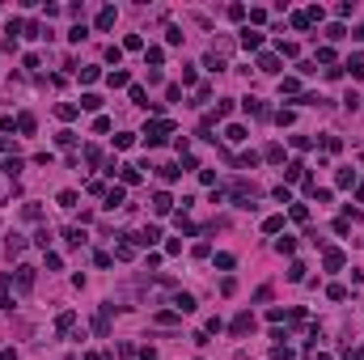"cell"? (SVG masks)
<instances>
[{"instance_id":"ffe728a7","label":"cell","mask_w":364,"mask_h":360,"mask_svg":"<svg viewBox=\"0 0 364 360\" xmlns=\"http://www.w3.org/2000/svg\"><path fill=\"white\" fill-rule=\"evenodd\" d=\"M237 165H241V169H254V165H259V153H241Z\"/></svg>"},{"instance_id":"9a60e30c","label":"cell","mask_w":364,"mask_h":360,"mask_svg":"<svg viewBox=\"0 0 364 360\" xmlns=\"http://www.w3.org/2000/svg\"><path fill=\"white\" fill-rule=\"evenodd\" d=\"M119 203H123V187H110L106 191V208H119Z\"/></svg>"},{"instance_id":"f1b7e54d","label":"cell","mask_w":364,"mask_h":360,"mask_svg":"<svg viewBox=\"0 0 364 360\" xmlns=\"http://www.w3.org/2000/svg\"><path fill=\"white\" fill-rule=\"evenodd\" d=\"M225 136H229V140H233V144H241V140H246V127H237V123H233V127H229V131H225Z\"/></svg>"},{"instance_id":"d590c367","label":"cell","mask_w":364,"mask_h":360,"mask_svg":"<svg viewBox=\"0 0 364 360\" xmlns=\"http://www.w3.org/2000/svg\"><path fill=\"white\" fill-rule=\"evenodd\" d=\"M178 174H182V169H178V165H161V178H165V182H174Z\"/></svg>"},{"instance_id":"277c9868","label":"cell","mask_w":364,"mask_h":360,"mask_svg":"<svg viewBox=\"0 0 364 360\" xmlns=\"http://www.w3.org/2000/svg\"><path fill=\"white\" fill-rule=\"evenodd\" d=\"M174 305H178V314H195V296L191 293H174Z\"/></svg>"},{"instance_id":"4316f807","label":"cell","mask_w":364,"mask_h":360,"mask_svg":"<svg viewBox=\"0 0 364 360\" xmlns=\"http://www.w3.org/2000/svg\"><path fill=\"white\" fill-rule=\"evenodd\" d=\"M34 246H42V250H47V246H51V229H38V233H34Z\"/></svg>"},{"instance_id":"7a4b0ae2","label":"cell","mask_w":364,"mask_h":360,"mask_svg":"<svg viewBox=\"0 0 364 360\" xmlns=\"http://www.w3.org/2000/svg\"><path fill=\"white\" fill-rule=\"evenodd\" d=\"M250 330H254V314H237V318H233V335H250Z\"/></svg>"},{"instance_id":"f546056e","label":"cell","mask_w":364,"mask_h":360,"mask_svg":"<svg viewBox=\"0 0 364 360\" xmlns=\"http://www.w3.org/2000/svg\"><path fill=\"white\" fill-rule=\"evenodd\" d=\"M60 208H76V191H60Z\"/></svg>"},{"instance_id":"d4e9b609","label":"cell","mask_w":364,"mask_h":360,"mask_svg":"<svg viewBox=\"0 0 364 360\" xmlns=\"http://www.w3.org/2000/svg\"><path fill=\"white\" fill-rule=\"evenodd\" d=\"M271 356H275V360H292V348H288V343H275V348H271Z\"/></svg>"},{"instance_id":"5b68a950","label":"cell","mask_w":364,"mask_h":360,"mask_svg":"<svg viewBox=\"0 0 364 360\" xmlns=\"http://www.w3.org/2000/svg\"><path fill=\"white\" fill-rule=\"evenodd\" d=\"M169 208H174V199H169L165 191H157V195H153V212H157V216H165Z\"/></svg>"},{"instance_id":"e575fe53","label":"cell","mask_w":364,"mask_h":360,"mask_svg":"<svg viewBox=\"0 0 364 360\" xmlns=\"http://www.w3.org/2000/svg\"><path fill=\"white\" fill-rule=\"evenodd\" d=\"M55 110H60V119H76V106H72V102H64V106H55Z\"/></svg>"},{"instance_id":"30bf717a","label":"cell","mask_w":364,"mask_h":360,"mask_svg":"<svg viewBox=\"0 0 364 360\" xmlns=\"http://www.w3.org/2000/svg\"><path fill=\"white\" fill-rule=\"evenodd\" d=\"M259 72H280V60L275 55H259Z\"/></svg>"},{"instance_id":"8992f818","label":"cell","mask_w":364,"mask_h":360,"mask_svg":"<svg viewBox=\"0 0 364 360\" xmlns=\"http://www.w3.org/2000/svg\"><path fill=\"white\" fill-rule=\"evenodd\" d=\"M241 47H246V51H254V47H263V34H259V30H250V26H246V30H241Z\"/></svg>"},{"instance_id":"484cf974","label":"cell","mask_w":364,"mask_h":360,"mask_svg":"<svg viewBox=\"0 0 364 360\" xmlns=\"http://www.w3.org/2000/svg\"><path fill=\"white\" fill-rule=\"evenodd\" d=\"M347 68H352V76H364V55H352V60H347Z\"/></svg>"},{"instance_id":"7402d4cb","label":"cell","mask_w":364,"mask_h":360,"mask_svg":"<svg viewBox=\"0 0 364 360\" xmlns=\"http://www.w3.org/2000/svg\"><path fill=\"white\" fill-rule=\"evenodd\" d=\"M98 106H102V98H98V94H85V98H81V110H98Z\"/></svg>"},{"instance_id":"e0dca14e","label":"cell","mask_w":364,"mask_h":360,"mask_svg":"<svg viewBox=\"0 0 364 360\" xmlns=\"http://www.w3.org/2000/svg\"><path fill=\"white\" fill-rule=\"evenodd\" d=\"M132 102H135V106H144V110H148V106H153V102H148V94H144V89H140V85H132Z\"/></svg>"},{"instance_id":"83f0119b","label":"cell","mask_w":364,"mask_h":360,"mask_svg":"<svg viewBox=\"0 0 364 360\" xmlns=\"http://www.w3.org/2000/svg\"><path fill=\"white\" fill-rule=\"evenodd\" d=\"M343 34H347V30H343V26H339V21H334V26H326V38H331V42H339V38H343Z\"/></svg>"},{"instance_id":"2e32d148","label":"cell","mask_w":364,"mask_h":360,"mask_svg":"<svg viewBox=\"0 0 364 360\" xmlns=\"http://www.w3.org/2000/svg\"><path fill=\"white\" fill-rule=\"evenodd\" d=\"M339 267H343V254H339V250H326V271H339Z\"/></svg>"},{"instance_id":"6da1fadb","label":"cell","mask_w":364,"mask_h":360,"mask_svg":"<svg viewBox=\"0 0 364 360\" xmlns=\"http://www.w3.org/2000/svg\"><path fill=\"white\" fill-rule=\"evenodd\" d=\"M165 136H169V123H148V127H144V144H148V148H157Z\"/></svg>"},{"instance_id":"ac0fdd59","label":"cell","mask_w":364,"mask_h":360,"mask_svg":"<svg viewBox=\"0 0 364 360\" xmlns=\"http://www.w3.org/2000/svg\"><path fill=\"white\" fill-rule=\"evenodd\" d=\"M119 169H123V182H127V187L140 182V169H135V165H119Z\"/></svg>"},{"instance_id":"1f68e13d","label":"cell","mask_w":364,"mask_h":360,"mask_svg":"<svg viewBox=\"0 0 364 360\" xmlns=\"http://www.w3.org/2000/svg\"><path fill=\"white\" fill-rule=\"evenodd\" d=\"M275 250H280V254H292V250H297V242H292V237H280V242H275Z\"/></svg>"},{"instance_id":"603a6c76","label":"cell","mask_w":364,"mask_h":360,"mask_svg":"<svg viewBox=\"0 0 364 360\" xmlns=\"http://www.w3.org/2000/svg\"><path fill=\"white\" fill-rule=\"evenodd\" d=\"M263 229H267V233H280V229H284V216H267V221H263Z\"/></svg>"},{"instance_id":"cb8c5ba5","label":"cell","mask_w":364,"mask_h":360,"mask_svg":"<svg viewBox=\"0 0 364 360\" xmlns=\"http://www.w3.org/2000/svg\"><path fill=\"white\" fill-rule=\"evenodd\" d=\"M4 250H9V254H21V250H26V237H9V242H4Z\"/></svg>"},{"instance_id":"7c38bea8","label":"cell","mask_w":364,"mask_h":360,"mask_svg":"<svg viewBox=\"0 0 364 360\" xmlns=\"http://www.w3.org/2000/svg\"><path fill=\"white\" fill-rule=\"evenodd\" d=\"M21 169H26V161H21V157H9V161H4V174H9V178H17Z\"/></svg>"},{"instance_id":"4fadbf2b","label":"cell","mask_w":364,"mask_h":360,"mask_svg":"<svg viewBox=\"0 0 364 360\" xmlns=\"http://www.w3.org/2000/svg\"><path fill=\"white\" fill-rule=\"evenodd\" d=\"M110 26H115V9H102L98 13V30H110Z\"/></svg>"},{"instance_id":"74e56055","label":"cell","mask_w":364,"mask_h":360,"mask_svg":"<svg viewBox=\"0 0 364 360\" xmlns=\"http://www.w3.org/2000/svg\"><path fill=\"white\" fill-rule=\"evenodd\" d=\"M356 38H360V42H364V26H360V30H356Z\"/></svg>"},{"instance_id":"52a82bcc","label":"cell","mask_w":364,"mask_h":360,"mask_svg":"<svg viewBox=\"0 0 364 360\" xmlns=\"http://www.w3.org/2000/svg\"><path fill=\"white\" fill-rule=\"evenodd\" d=\"M110 309H115V305H106L102 314L94 318V330H98V335H110Z\"/></svg>"},{"instance_id":"5bb4252c","label":"cell","mask_w":364,"mask_h":360,"mask_svg":"<svg viewBox=\"0 0 364 360\" xmlns=\"http://www.w3.org/2000/svg\"><path fill=\"white\" fill-rule=\"evenodd\" d=\"M241 106H246V115H267V106H263L259 98H246V102H241Z\"/></svg>"},{"instance_id":"44dd1931","label":"cell","mask_w":364,"mask_h":360,"mask_svg":"<svg viewBox=\"0 0 364 360\" xmlns=\"http://www.w3.org/2000/svg\"><path fill=\"white\" fill-rule=\"evenodd\" d=\"M288 280H292V284H301V280H305V263H292L288 267Z\"/></svg>"},{"instance_id":"8fae6325","label":"cell","mask_w":364,"mask_h":360,"mask_svg":"<svg viewBox=\"0 0 364 360\" xmlns=\"http://www.w3.org/2000/svg\"><path fill=\"white\" fill-rule=\"evenodd\" d=\"M17 131L21 136H34V115H17Z\"/></svg>"},{"instance_id":"d6986e66","label":"cell","mask_w":364,"mask_h":360,"mask_svg":"<svg viewBox=\"0 0 364 360\" xmlns=\"http://www.w3.org/2000/svg\"><path fill=\"white\" fill-rule=\"evenodd\" d=\"M284 174H288V182H297V178H305V165H301V161H292Z\"/></svg>"},{"instance_id":"8d00e7d4","label":"cell","mask_w":364,"mask_h":360,"mask_svg":"<svg viewBox=\"0 0 364 360\" xmlns=\"http://www.w3.org/2000/svg\"><path fill=\"white\" fill-rule=\"evenodd\" d=\"M326 293H331V301H343V296H347V288H343V284H331Z\"/></svg>"},{"instance_id":"ba28073f","label":"cell","mask_w":364,"mask_h":360,"mask_svg":"<svg viewBox=\"0 0 364 360\" xmlns=\"http://www.w3.org/2000/svg\"><path fill=\"white\" fill-rule=\"evenodd\" d=\"M64 242H68V246H85V229H81V225L64 229Z\"/></svg>"},{"instance_id":"9c48e42d","label":"cell","mask_w":364,"mask_h":360,"mask_svg":"<svg viewBox=\"0 0 364 360\" xmlns=\"http://www.w3.org/2000/svg\"><path fill=\"white\" fill-rule=\"evenodd\" d=\"M17 288H34V267H17Z\"/></svg>"},{"instance_id":"4dcf8cb0","label":"cell","mask_w":364,"mask_h":360,"mask_svg":"<svg viewBox=\"0 0 364 360\" xmlns=\"http://www.w3.org/2000/svg\"><path fill=\"white\" fill-rule=\"evenodd\" d=\"M68 38H72V42H85V38H89V30H85V26H72V30H68Z\"/></svg>"},{"instance_id":"3957f363","label":"cell","mask_w":364,"mask_h":360,"mask_svg":"<svg viewBox=\"0 0 364 360\" xmlns=\"http://www.w3.org/2000/svg\"><path fill=\"white\" fill-rule=\"evenodd\" d=\"M135 237V246H153L157 237H161V229H157V225H148V229H140V233H132Z\"/></svg>"},{"instance_id":"d6a6232c","label":"cell","mask_w":364,"mask_h":360,"mask_svg":"<svg viewBox=\"0 0 364 360\" xmlns=\"http://www.w3.org/2000/svg\"><path fill=\"white\" fill-rule=\"evenodd\" d=\"M21 216H26V221H38L42 212H38V203H26V208H21Z\"/></svg>"},{"instance_id":"836d02e7","label":"cell","mask_w":364,"mask_h":360,"mask_svg":"<svg viewBox=\"0 0 364 360\" xmlns=\"http://www.w3.org/2000/svg\"><path fill=\"white\" fill-rule=\"evenodd\" d=\"M356 182V169H339V187H352Z\"/></svg>"}]
</instances>
